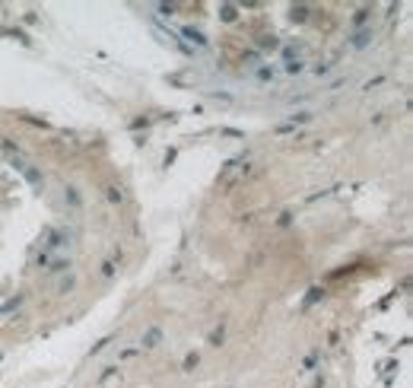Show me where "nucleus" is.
<instances>
[{"mask_svg": "<svg viewBox=\"0 0 413 388\" xmlns=\"http://www.w3.org/2000/svg\"><path fill=\"white\" fill-rule=\"evenodd\" d=\"M242 172H248V163H245V159H232V163H229L226 169L219 172V188H229Z\"/></svg>", "mask_w": 413, "mask_h": 388, "instance_id": "1", "label": "nucleus"}, {"mask_svg": "<svg viewBox=\"0 0 413 388\" xmlns=\"http://www.w3.org/2000/svg\"><path fill=\"white\" fill-rule=\"evenodd\" d=\"M153 340H159V331H156V328L147 334V344H143V347H153Z\"/></svg>", "mask_w": 413, "mask_h": 388, "instance_id": "2", "label": "nucleus"}]
</instances>
